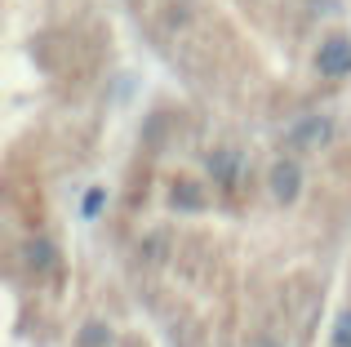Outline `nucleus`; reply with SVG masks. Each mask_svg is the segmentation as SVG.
Wrapping results in <instances>:
<instances>
[{"instance_id": "nucleus-1", "label": "nucleus", "mask_w": 351, "mask_h": 347, "mask_svg": "<svg viewBox=\"0 0 351 347\" xmlns=\"http://www.w3.org/2000/svg\"><path fill=\"white\" fill-rule=\"evenodd\" d=\"M316 71H320V76H329V80L351 76V40H347V36H329V40H320Z\"/></svg>"}, {"instance_id": "nucleus-2", "label": "nucleus", "mask_w": 351, "mask_h": 347, "mask_svg": "<svg viewBox=\"0 0 351 347\" xmlns=\"http://www.w3.org/2000/svg\"><path fill=\"white\" fill-rule=\"evenodd\" d=\"M334 139V121L329 116H307L302 125H293L289 130V147H325V143Z\"/></svg>"}, {"instance_id": "nucleus-3", "label": "nucleus", "mask_w": 351, "mask_h": 347, "mask_svg": "<svg viewBox=\"0 0 351 347\" xmlns=\"http://www.w3.org/2000/svg\"><path fill=\"white\" fill-rule=\"evenodd\" d=\"M298 191H302V169L293 160H276L271 165V196L289 205V200H298Z\"/></svg>"}, {"instance_id": "nucleus-4", "label": "nucleus", "mask_w": 351, "mask_h": 347, "mask_svg": "<svg viewBox=\"0 0 351 347\" xmlns=\"http://www.w3.org/2000/svg\"><path fill=\"white\" fill-rule=\"evenodd\" d=\"M27 263L40 267V272H49L53 267V245L45 241V236H40V241H32V245H27Z\"/></svg>"}, {"instance_id": "nucleus-5", "label": "nucleus", "mask_w": 351, "mask_h": 347, "mask_svg": "<svg viewBox=\"0 0 351 347\" xmlns=\"http://www.w3.org/2000/svg\"><path fill=\"white\" fill-rule=\"evenodd\" d=\"M173 205H178V209H200L205 196H200L196 182H178V187H173Z\"/></svg>"}, {"instance_id": "nucleus-6", "label": "nucleus", "mask_w": 351, "mask_h": 347, "mask_svg": "<svg viewBox=\"0 0 351 347\" xmlns=\"http://www.w3.org/2000/svg\"><path fill=\"white\" fill-rule=\"evenodd\" d=\"M236 165H240V160L232 156V152H218V156L209 160V174H214V178H223V182H236Z\"/></svg>"}, {"instance_id": "nucleus-7", "label": "nucleus", "mask_w": 351, "mask_h": 347, "mask_svg": "<svg viewBox=\"0 0 351 347\" xmlns=\"http://www.w3.org/2000/svg\"><path fill=\"white\" fill-rule=\"evenodd\" d=\"M334 347H351V312H343L334 321Z\"/></svg>"}, {"instance_id": "nucleus-8", "label": "nucleus", "mask_w": 351, "mask_h": 347, "mask_svg": "<svg viewBox=\"0 0 351 347\" xmlns=\"http://www.w3.org/2000/svg\"><path fill=\"white\" fill-rule=\"evenodd\" d=\"M112 334H107V325H85V334H80V343L85 347H103Z\"/></svg>"}, {"instance_id": "nucleus-9", "label": "nucleus", "mask_w": 351, "mask_h": 347, "mask_svg": "<svg viewBox=\"0 0 351 347\" xmlns=\"http://www.w3.org/2000/svg\"><path fill=\"white\" fill-rule=\"evenodd\" d=\"M103 205H107V191L94 187V191L85 196V205H80V209H85V218H98V209H103Z\"/></svg>"}]
</instances>
